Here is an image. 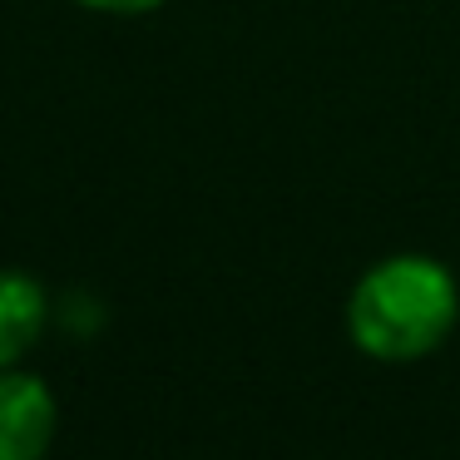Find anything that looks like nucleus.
I'll use <instances>...</instances> for the list:
<instances>
[{
  "label": "nucleus",
  "instance_id": "obj_2",
  "mask_svg": "<svg viewBox=\"0 0 460 460\" xmlns=\"http://www.w3.org/2000/svg\"><path fill=\"white\" fill-rule=\"evenodd\" d=\"M55 420L60 411L40 376L0 367V460H45Z\"/></svg>",
  "mask_w": 460,
  "mask_h": 460
},
{
  "label": "nucleus",
  "instance_id": "obj_1",
  "mask_svg": "<svg viewBox=\"0 0 460 460\" xmlns=\"http://www.w3.org/2000/svg\"><path fill=\"white\" fill-rule=\"evenodd\" d=\"M460 322V288L446 262L396 252L361 272L347 302V327L367 357L416 361L436 351Z\"/></svg>",
  "mask_w": 460,
  "mask_h": 460
},
{
  "label": "nucleus",
  "instance_id": "obj_3",
  "mask_svg": "<svg viewBox=\"0 0 460 460\" xmlns=\"http://www.w3.org/2000/svg\"><path fill=\"white\" fill-rule=\"evenodd\" d=\"M45 317H50V307H45L40 282L0 268V367H15L40 341Z\"/></svg>",
  "mask_w": 460,
  "mask_h": 460
},
{
  "label": "nucleus",
  "instance_id": "obj_4",
  "mask_svg": "<svg viewBox=\"0 0 460 460\" xmlns=\"http://www.w3.org/2000/svg\"><path fill=\"white\" fill-rule=\"evenodd\" d=\"M80 5H94V11H114V15H144V11H159L164 0H80Z\"/></svg>",
  "mask_w": 460,
  "mask_h": 460
}]
</instances>
